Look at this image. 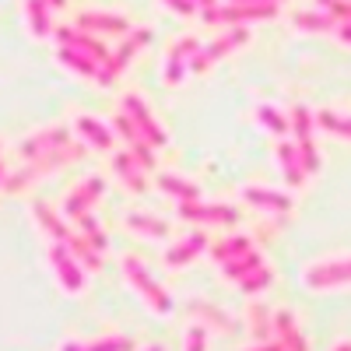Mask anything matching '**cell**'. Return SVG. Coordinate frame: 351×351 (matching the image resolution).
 Returning a JSON list of instances; mask_svg holds the SVG:
<instances>
[{"instance_id": "4fadbf2b", "label": "cell", "mask_w": 351, "mask_h": 351, "mask_svg": "<svg viewBox=\"0 0 351 351\" xmlns=\"http://www.w3.org/2000/svg\"><path fill=\"white\" fill-rule=\"evenodd\" d=\"M148 351H162V348H148Z\"/></svg>"}, {"instance_id": "8fae6325", "label": "cell", "mask_w": 351, "mask_h": 351, "mask_svg": "<svg viewBox=\"0 0 351 351\" xmlns=\"http://www.w3.org/2000/svg\"><path fill=\"white\" fill-rule=\"evenodd\" d=\"M46 4H49V8H64V0H46Z\"/></svg>"}, {"instance_id": "30bf717a", "label": "cell", "mask_w": 351, "mask_h": 351, "mask_svg": "<svg viewBox=\"0 0 351 351\" xmlns=\"http://www.w3.org/2000/svg\"><path fill=\"white\" fill-rule=\"evenodd\" d=\"M253 351H285V344H260V348H253Z\"/></svg>"}, {"instance_id": "7c38bea8", "label": "cell", "mask_w": 351, "mask_h": 351, "mask_svg": "<svg viewBox=\"0 0 351 351\" xmlns=\"http://www.w3.org/2000/svg\"><path fill=\"white\" fill-rule=\"evenodd\" d=\"M337 351H351V344H341V348H337Z\"/></svg>"}, {"instance_id": "277c9868", "label": "cell", "mask_w": 351, "mask_h": 351, "mask_svg": "<svg viewBox=\"0 0 351 351\" xmlns=\"http://www.w3.org/2000/svg\"><path fill=\"white\" fill-rule=\"evenodd\" d=\"M306 281L313 285V288H334V285H344V281H351V263L344 260V263H319V267H309L306 271Z\"/></svg>"}, {"instance_id": "3957f363", "label": "cell", "mask_w": 351, "mask_h": 351, "mask_svg": "<svg viewBox=\"0 0 351 351\" xmlns=\"http://www.w3.org/2000/svg\"><path fill=\"white\" fill-rule=\"evenodd\" d=\"M64 144H71V137H67L64 127H46V130H39V134H32V137H25V141L18 144V155H21V158H39V155H46V152L64 148Z\"/></svg>"}, {"instance_id": "8992f818", "label": "cell", "mask_w": 351, "mask_h": 351, "mask_svg": "<svg viewBox=\"0 0 351 351\" xmlns=\"http://www.w3.org/2000/svg\"><path fill=\"white\" fill-rule=\"evenodd\" d=\"M127 337H99V341H64L60 351H130Z\"/></svg>"}, {"instance_id": "6da1fadb", "label": "cell", "mask_w": 351, "mask_h": 351, "mask_svg": "<svg viewBox=\"0 0 351 351\" xmlns=\"http://www.w3.org/2000/svg\"><path fill=\"white\" fill-rule=\"evenodd\" d=\"M46 253H49V267H53L56 281H60V288L71 291V295H81L84 291V274L77 267V256L71 253V246L67 243H53Z\"/></svg>"}, {"instance_id": "5b68a950", "label": "cell", "mask_w": 351, "mask_h": 351, "mask_svg": "<svg viewBox=\"0 0 351 351\" xmlns=\"http://www.w3.org/2000/svg\"><path fill=\"white\" fill-rule=\"evenodd\" d=\"M25 21L36 39L49 36V4L46 0H25Z\"/></svg>"}, {"instance_id": "7a4b0ae2", "label": "cell", "mask_w": 351, "mask_h": 351, "mask_svg": "<svg viewBox=\"0 0 351 351\" xmlns=\"http://www.w3.org/2000/svg\"><path fill=\"white\" fill-rule=\"evenodd\" d=\"M123 271H127L130 288H137L141 295H144V302H148L155 313H162V316H165V313H169V295H165V291H162V288L148 278V271H144L137 260H127V263H123Z\"/></svg>"}, {"instance_id": "52a82bcc", "label": "cell", "mask_w": 351, "mask_h": 351, "mask_svg": "<svg viewBox=\"0 0 351 351\" xmlns=\"http://www.w3.org/2000/svg\"><path fill=\"white\" fill-rule=\"evenodd\" d=\"M278 334H281L285 351H306V337L299 334V327H295V324H291V316H288V313H281V316H278Z\"/></svg>"}, {"instance_id": "ba28073f", "label": "cell", "mask_w": 351, "mask_h": 351, "mask_svg": "<svg viewBox=\"0 0 351 351\" xmlns=\"http://www.w3.org/2000/svg\"><path fill=\"white\" fill-rule=\"evenodd\" d=\"M81 130L92 137V144H99V148H106V144H109V134H106L102 127H95L92 120H81Z\"/></svg>"}, {"instance_id": "5bb4252c", "label": "cell", "mask_w": 351, "mask_h": 351, "mask_svg": "<svg viewBox=\"0 0 351 351\" xmlns=\"http://www.w3.org/2000/svg\"><path fill=\"white\" fill-rule=\"evenodd\" d=\"M0 176H4V165H0Z\"/></svg>"}, {"instance_id": "9c48e42d", "label": "cell", "mask_w": 351, "mask_h": 351, "mask_svg": "<svg viewBox=\"0 0 351 351\" xmlns=\"http://www.w3.org/2000/svg\"><path fill=\"white\" fill-rule=\"evenodd\" d=\"M204 330H190V337H186V351H204Z\"/></svg>"}]
</instances>
